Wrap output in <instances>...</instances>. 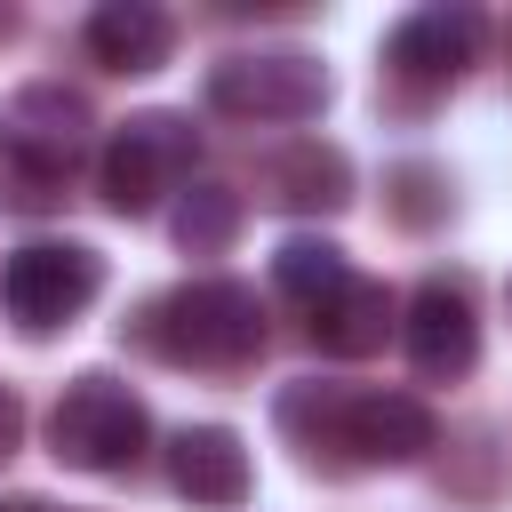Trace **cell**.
<instances>
[{"mask_svg":"<svg viewBox=\"0 0 512 512\" xmlns=\"http://www.w3.org/2000/svg\"><path fill=\"white\" fill-rule=\"evenodd\" d=\"M104 288V256L88 240H24L8 264H0V312L24 328V336H56L72 328Z\"/></svg>","mask_w":512,"mask_h":512,"instance_id":"5","label":"cell"},{"mask_svg":"<svg viewBox=\"0 0 512 512\" xmlns=\"http://www.w3.org/2000/svg\"><path fill=\"white\" fill-rule=\"evenodd\" d=\"M24 448V400H16V384H0V464Z\"/></svg>","mask_w":512,"mask_h":512,"instance_id":"16","label":"cell"},{"mask_svg":"<svg viewBox=\"0 0 512 512\" xmlns=\"http://www.w3.org/2000/svg\"><path fill=\"white\" fill-rule=\"evenodd\" d=\"M304 328H312V344H320L328 360H368V352L400 328V304H392V288H384V280H360V272H352L328 304H312V312H304Z\"/></svg>","mask_w":512,"mask_h":512,"instance_id":"10","label":"cell"},{"mask_svg":"<svg viewBox=\"0 0 512 512\" xmlns=\"http://www.w3.org/2000/svg\"><path fill=\"white\" fill-rule=\"evenodd\" d=\"M328 88H336L328 64L304 48H240L208 64V104L232 120H320Z\"/></svg>","mask_w":512,"mask_h":512,"instance_id":"6","label":"cell"},{"mask_svg":"<svg viewBox=\"0 0 512 512\" xmlns=\"http://www.w3.org/2000/svg\"><path fill=\"white\" fill-rule=\"evenodd\" d=\"M272 280H280V296H296V304L312 312V304H328V296L352 280V264H344V248H336V240L296 232V240H280V248H272Z\"/></svg>","mask_w":512,"mask_h":512,"instance_id":"13","label":"cell"},{"mask_svg":"<svg viewBox=\"0 0 512 512\" xmlns=\"http://www.w3.org/2000/svg\"><path fill=\"white\" fill-rule=\"evenodd\" d=\"M472 56H480V16H472V8H416V16H400L392 40H384V72H392V80H416V88L464 80Z\"/></svg>","mask_w":512,"mask_h":512,"instance_id":"8","label":"cell"},{"mask_svg":"<svg viewBox=\"0 0 512 512\" xmlns=\"http://www.w3.org/2000/svg\"><path fill=\"white\" fill-rule=\"evenodd\" d=\"M400 344H408V368H416L424 384H456V376H472V360H480L472 288L448 280V272H432V280L400 304Z\"/></svg>","mask_w":512,"mask_h":512,"instance_id":"7","label":"cell"},{"mask_svg":"<svg viewBox=\"0 0 512 512\" xmlns=\"http://www.w3.org/2000/svg\"><path fill=\"white\" fill-rule=\"evenodd\" d=\"M384 200H392V216H400L408 232H432V224L448 216V176H440L432 160H400V168L384 176Z\"/></svg>","mask_w":512,"mask_h":512,"instance_id":"15","label":"cell"},{"mask_svg":"<svg viewBox=\"0 0 512 512\" xmlns=\"http://www.w3.org/2000/svg\"><path fill=\"white\" fill-rule=\"evenodd\" d=\"M8 32H16V8H0V40H8Z\"/></svg>","mask_w":512,"mask_h":512,"instance_id":"17","label":"cell"},{"mask_svg":"<svg viewBox=\"0 0 512 512\" xmlns=\"http://www.w3.org/2000/svg\"><path fill=\"white\" fill-rule=\"evenodd\" d=\"M136 344H152L176 368H248L264 352V304L248 280H184L144 304Z\"/></svg>","mask_w":512,"mask_h":512,"instance_id":"2","label":"cell"},{"mask_svg":"<svg viewBox=\"0 0 512 512\" xmlns=\"http://www.w3.org/2000/svg\"><path fill=\"white\" fill-rule=\"evenodd\" d=\"M168 480H176V496H192V504H208V512H232V504H248L256 464H248L240 432H224V424H184V432L168 440Z\"/></svg>","mask_w":512,"mask_h":512,"instance_id":"9","label":"cell"},{"mask_svg":"<svg viewBox=\"0 0 512 512\" xmlns=\"http://www.w3.org/2000/svg\"><path fill=\"white\" fill-rule=\"evenodd\" d=\"M240 240V192L232 184H192L176 200V248L184 256H224Z\"/></svg>","mask_w":512,"mask_h":512,"instance_id":"14","label":"cell"},{"mask_svg":"<svg viewBox=\"0 0 512 512\" xmlns=\"http://www.w3.org/2000/svg\"><path fill=\"white\" fill-rule=\"evenodd\" d=\"M168 48H176V16L152 0H104L88 16V56L104 72H160Z\"/></svg>","mask_w":512,"mask_h":512,"instance_id":"11","label":"cell"},{"mask_svg":"<svg viewBox=\"0 0 512 512\" xmlns=\"http://www.w3.org/2000/svg\"><path fill=\"white\" fill-rule=\"evenodd\" d=\"M280 432L304 448V464H416L440 448V424L416 392H344L320 376L280 392Z\"/></svg>","mask_w":512,"mask_h":512,"instance_id":"1","label":"cell"},{"mask_svg":"<svg viewBox=\"0 0 512 512\" xmlns=\"http://www.w3.org/2000/svg\"><path fill=\"white\" fill-rule=\"evenodd\" d=\"M200 160V136L184 112H136L112 128V144L96 152V192L112 216H152L160 192H176Z\"/></svg>","mask_w":512,"mask_h":512,"instance_id":"4","label":"cell"},{"mask_svg":"<svg viewBox=\"0 0 512 512\" xmlns=\"http://www.w3.org/2000/svg\"><path fill=\"white\" fill-rule=\"evenodd\" d=\"M16 512H24V504H16Z\"/></svg>","mask_w":512,"mask_h":512,"instance_id":"18","label":"cell"},{"mask_svg":"<svg viewBox=\"0 0 512 512\" xmlns=\"http://www.w3.org/2000/svg\"><path fill=\"white\" fill-rule=\"evenodd\" d=\"M144 440H152L144 400H136L120 376H104V368L72 376V384L56 392V408H48V448H56V464H72V472H128V464L144 456Z\"/></svg>","mask_w":512,"mask_h":512,"instance_id":"3","label":"cell"},{"mask_svg":"<svg viewBox=\"0 0 512 512\" xmlns=\"http://www.w3.org/2000/svg\"><path fill=\"white\" fill-rule=\"evenodd\" d=\"M272 200H288V208H304V216H328V208L352 200V160H344L336 144H320V136H296V144L272 160Z\"/></svg>","mask_w":512,"mask_h":512,"instance_id":"12","label":"cell"}]
</instances>
